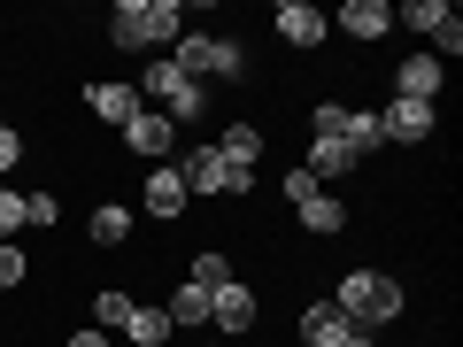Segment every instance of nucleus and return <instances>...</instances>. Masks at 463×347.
<instances>
[{
  "mask_svg": "<svg viewBox=\"0 0 463 347\" xmlns=\"http://www.w3.org/2000/svg\"><path fill=\"white\" fill-rule=\"evenodd\" d=\"M301 170H309V178L325 185V178H340V170H355V147H347V139H317V147H309V163H301Z\"/></svg>",
  "mask_w": 463,
  "mask_h": 347,
  "instance_id": "18",
  "label": "nucleus"
},
{
  "mask_svg": "<svg viewBox=\"0 0 463 347\" xmlns=\"http://www.w3.org/2000/svg\"><path fill=\"white\" fill-rule=\"evenodd\" d=\"M70 347H109V332H78V340H70Z\"/></svg>",
  "mask_w": 463,
  "mask_h": 347,
  "instance_id": "31",
  "label": "nucleus"
},
{
  "mask_svg": "<svg viewBox=\"0 0 463 347\" xmlns=\"http://www.w3.org/2000/svg\"><path fill=\"white\" fill-rule=\"evenodd\" d=\"M216 163H224L232 178H248V185H255V163H263V132H255V124H232V132L216 139Z\"/></svg>",
  "mask_w": 463,
  "mask_h": 347,
  "instance_id": "7",
  "label": "nucleus"
},
{
  "mask_svg": "<svg viewBox=\"0 0 463 347\" xmlns=\"http://www.w3.org/2000/svg\"><path fill=\"white\" fill-rule=\"evenodd\" d=\"M124 147H132V155H139V163H163V155H170V147H178V124H170V116H163V108H139V116H132V124H124Z\"/></svg>",
  "mask_w": 463,
  "mask_h": 347,
  "instance_id": "5",
  "label": "nucleus"
},
{
  "mask_svg": "<svg viewBox=\"0 0 463 347\" xmlns=\"http://www.w3.org/2000/svg\"><path fill=\"white\" fill-rule=\"evenodd\" d=\"M170 62L185 70V78H240V70H248V47H240V39H209V32H178L170 39Z\"/></svg>",
  "mask_w": 463,
  "mask_h": 347,
  "instance_id": "3",
  "label": "nucleus"
},
{
  "mask_svg": "<svg viewBox=\"0 0 463 347\" xmlns=\"http://www.w3.org/2000/svg\"><path fill=\"white\" fill-rule=\"evenodd\" d=\"M163 316H170V332H201V324H209V294H201V286L185 278L178 294L163 301Z\"/></svg>",
  "mask_w": 463,
  "mask_h": 347,
  "instance_id": "15",
  "label": "nucleus"
},
{
  "mask_svg": "<svg viewBox=\"0 0 463 347\" xmlns=\"http://www.w3.org/2000/svg\"><path fill=\"white\" fill-rule=\"evenodd\" d=\"M139 93H155V100H163V116H170V124H194V116L209 108V85H194L178 62H147Z\"/></svg>",
  "mask_w": 463,
  "mask_h": 347,
  "instance_id": "4",
  "label": "nucleus"
},
{
  "mask_svg": "<svg viewBox=\"0 0 463 347\" xmlns=\"http://www.w3.org/2000/svg\"><path fill=\"white\" fill-rule=\"evenodd\" d=\"M340 32L347 39H386V32H394V8H386V0H347V8H340Z\"/></svg>",
  "mask_w": 463,
  "mask_h": 347,
  "instance_id": "12",
  "label": "nucleus"
},
{
  "mask_svg": "<svg viewBox=\"0 0 463 347\" xmlns=\"http://www.w3.org/2000/svg\"><path fill=\"white\" fill-rule=\"evenodd\" d=\"M178 32H185V8H178V0H124V8L109 16L116 47H170Z\"/></svg>",
  "mask_w": 463,
  "mask_h": 347,
  "instance_id": "2",
  "label": "nucleus"
},
{
  "mask_svg": "<svg viewBox=\"0 0 463 347\" xmlns=\"http://www.w3.org/2000/svg\"><path fill=\"white\" fill-rule=\"evenodd\" d=\"M448 16H456V8H448V0H410V8H394V23H410V32H425V39L440 32Z\"/></svg>",
  "mask_w": 463,
  "mask_h": 347,
  "instance_id": "20",
  "label": "nucleus"
},
{
  "mask_svg": "<svg viewBox=\"0 0 463 347\" xmlns=\"http://www.w3.org/2000/svg\"><path fill=\"white\" fill-rule=\"evenodd\" d=\"M317 193H325V185H317L309 170H286V201H294V209H301V201H317Z\"/></svg>",
  "mask_w": 463,
  "mask_h": 347,
  "instance_id": "29",
  "label": "nucleus"
},
{
  "mask_svg": "<svg viewBox=\"0 0 463 347\" xmlns=\"http://www.w3.org/2000/svg\"><path fill=\"white\" fill-rule=\"evenodd\" d=\"M340 139L355 147V163H364L371 147H386V124H379V116H364V108H347V132H340Z\"/></svg>",
  "mask_w": 463,
  "mask_h": 347,
  "instance_id": "19",
  "label": "nucleus"
},
{
  "mask_svg": "<svg viewBox=\"0 0 463 347\" xmlns=\"http://www.w3.org/2000/svg\"><path fill=\"white\" fill-rule=\"evenodd\" d=\"M16 224H24V193H16V185H0V239H16Z\"/></svg>",
  "mask_w": 463,
  "mask_h": 347,
  "instance_id": "27",
  "label": "nucleus"
},
{
  "mask_svg": "<svg viewBox=\"0 0 463 347\" xmlns=\"http://www.w3.org/2000/svg\"><path fill=\"white\" fill-rule=\"evenodd\" d=\"M309 132H317V139H340V132H347V100H317Z\"/></svg>",
  "mask_w": 463,
  "mask_h": 347,
  "instance_id": "25",
  "label": "nucleus"
},
{
  "mask_svg": "<svg viewBox=\"0 0 463 347\" xmlns=\"http://www.w3.org/2000/svg\"><path fill=\"white\" fill-rule=\"evenodd\" d=\"M347 332H355V324L340 316V301H309V309H301V340H309V347H340Z\"/></svg>",
  "mask_w": 463,
  "mask_h": 347,
  "instance_id": "10",
  "label": "nucleus"
},
{
  "mask_svg": "<svg viewBox=\"0 0 463 347\" xmlns=\"http://www.w3.org/2000/svg\"><path fill=\"white\" fill-rule=\"evenodd\" d=\"M340 347H379V340H371V332H347V340Z\"/></svg>",
  "mask_w": 463,
  "mask_h": 347,
  "instance_id": "32",
  "label": "nucleus"
},
{
  "mask_svg": "<svg viewBox=\"0 0 463 347\" xmlns=\"http://www.w3.org/2000/svg\"><path fill=\"white\" fill-rule=\"evenodd\" d=\"M209 324H216V332H248V324H255V294H248L240 278L216 286V294H209Z\"/></svg>",
  "mask_w": 463,
  "mask_h": 347,
  "instance_id": "9",
  "label": "nucleus"
},
{
  "mask_svg": "<svg viewBox=\"0 0 463 347\" xmlns=\"http://www.w3.org/2000/svg\"><path fill=\"white\" fill-rule=\"evenodd\" d=\"M24 270H32V263H24V248H16V239H0V294H16Z\"/></svg>",
  "mask_w": 463,
  "mask_h": 347,
  "instance_id": "26",
  "label": "nucleus"
},
{
  "mask_svg": "<svg viewBox=\"0 0 463 347\" xmlns=\"http://www.w3.org/2000/svg\"><path fill=\"white\" fill-rule=\"evenodd\" d=\"M85 231H93V248H124V239H132V209H124V201H100Z\"/></svg>",
  "mask_w": 463,
  "mask_h": 347,
  "instance_id": "17",
  "label": "nucleus"
},
{
  "mask_svg": "<svg viewBox=\"0 0 463 347\" xmlns=\"http://www.w3.org/2000/svg\"><path fill=\"white\" fill-rule=\"evenodd\" d=\"M185 201H194V193H185L178 170H155V178H147V216H163V224H170V216H185Z\"/></svg>",
  "mask_w": 463,
  "mask_h": 347,
  "instance_id": "16",
  "label": "nucleus"
},
{
  "mask_svg": "<svg viewBox=\"0 0 463 347\" xmlns=\"http://www.w3.org/2000/svg\"><path fill=\"white\" fill-rule=\"evenodd\" d=\"M124 332H132V347H170V316L163 309H132V324H124Z\"/></svg>",
  "mask_w": 463,
  "mask_h": 347,
  "instance_id": "21",
  "label": "nucleus"
},
{
  "mask_svg": "<svg viewBox=\"0 0 463 347\" xmlns=\"http://www.w3.org/2000/svg\"><path fill=\"white\" fill-rule=\"evenodd\" d=\"M85 108H93L100 124H116V132H124V124L139 116V93H132V85H85Z\"/></svg>",
  "mask_w": 463,
  "mask_h": 347,
  "instance_id": "11",
  "label": "nucleus"
},
{
  "mask_svg": "<svg viewBox=\"0 0 463 347\" xmlns=\"http://www.w3.org/2000/svg\"><path fill=\"white\" fill-rule=\"evenodd\" d=\"M301 224H309V231H340V224H347V209H340L332 193H317V201H301Z\"/></svg>",
  "mask_w": 463,
  "mask_h": 347,
  "instance_id": "23",
  "label": "nucleus"
},
{
  "mask_svg": "<svg viewBox=\"0 0 463 347\" xmlns=\"http://www.w3.org/2000/svg\"><path fill=\"white\" fill-rule=\"evenodd\" d=\"M394 85H402V100H432V93L448 85V70L432 62V54H410V62L394 70Z\"/></svg>",
  "mask_w": 463,
  "mask_h": 347,
  "instance_id": "13",
  "label": "nucleus"
},
{
  "mask_svg": "<svg viewBox=\"0 0 463 347\" xmlns=\"http://www.w3.org/2000/svg\"><path fill=\"white\" fill-rule=\"evenodd\" d=\"M270 23H279L286 47H325V16H317L309 0H279V8H270Z\"/></svg>",
  "mask_w": 463,
  "mask_h": 347,
  "instance_id": "8",
  "label": "nucleus"
},
{
  "mask_svg": "<svg viewBox=\"0 0 463 347\" xmlns=\"http://www.w3.org/2000/svg\"><path fill=\"white\" fill-rule=\"evenodd\" d=\"M54 216H62L54 193H24V224H54Z\"/></svg>",
  "mask_w": 463,
  "mask_h": 347,
  "instance_id": "28",
  "label": "nucleus"
},
{
  "mask_svg": "<svg viewBox=\"0 0 463 347\" xmlns=\"http://www.w3.org/2000/svg\"><path fill=\"white\" fill-rule=\"evenodd\" d=\"M379 124H386V139H432V100H394Z\"/></svg>",
  "mask_w": 463,
  "mask_h": 347,
  "instance_id": "14",
  "label": "nucleus"
},
{
  "mask_svg": "<svg viewBox=\"0 0 463 347\" xmlns=\"http://www.w3.org/2000/svg\"><path fill=\"white\" fill-rule=\"evenodd\" d=\"M185 278H194L201 294H216V286H232V263H224V255H194V270H185Z\"/></svg>",
  "mask_w": 463,
  "mask_h": 347,
  "instance_id": "24",
  "label": "nucleus"
},
{
  "mask_svg": "<svg viewBox=\"0 0 463 347\" xmlns=\"http://www.w3.org/2000/svg\"><path fill=\"white\" fill-rule=\"evenodd\" d=\"M132 309H139V301H132V294H116V286H109V294H93V324H109V332L132 324Z\"/></svg>",
  "mask_w": 463,
  "mask_h": 347,
  "instance_id": "22",
  "label": "nucleus"
},
{
  "mask_svg": "<svg viewBox=\"0 0 463 347\" xmlns=\"http://www.w3.org/2000/svg\"><path fill=\"white\" fill-rule=\"evenodd\" d=\"M24 163V139H16V124H0V178Z\"/></svg>",
  "mask_w": 463,
  "mask_h": 347,
  "instance_id": "30",
  "label": "nucleus"
},
{
  "mask_svg": "<svg viewBox=\"0 0 463 347\" xmlns=\"http://www.w3.org/2000/svg\"><path fill=\"white\" fill-rule=\"evenodd\" d=\"M178 178H185V193H248V178H232V170L216 163V147H185Z\"/></svg>",
  "mask_w": 463,
  "mask_h": 347,
  "instance_id": "6",
  "label": "nucleus"
},
{
  "mask_svg": "<svg viewBox=\"0 0 463 347\" xmlns=\"http://www.w3.org/2000/svg\"><path fill=\"white\" fill-rule=\"evenodd\" d=\"M332 301H340V316H347L355 332H386V324L402 316V286L386 278V270H347Z\"/></svg>",
  "mask_w": 463,
  "mask_h": 347,
  "instance_id": "1",
  "label": "nucleus"
}]
</instances>
